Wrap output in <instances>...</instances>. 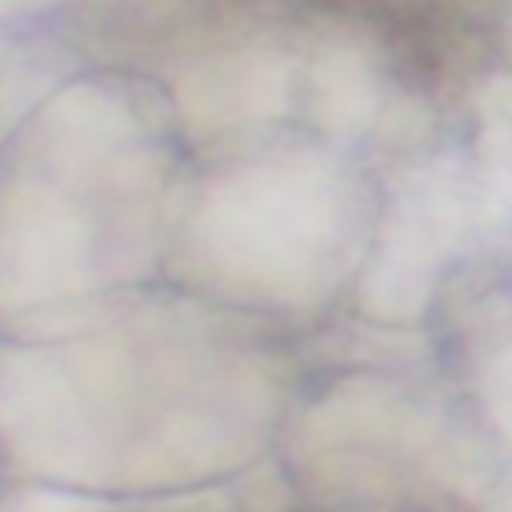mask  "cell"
<instances>
[{"mask_svg":"<svg viewBox=\"0 0 512 512\" xmlns=\"http://www.w3.org/2000/svg\"><path fill=\"white\" fill-rule=\"evenodd\" d=\"M204 496H208V488H204L200 496H184V500L172 504V508H148V512H232V508H228V496H224L220 504H200Z\"/></svg>","mask_w":512,"mask_h":512,"instance_id":"1","label":"cell"}]
</instances>
